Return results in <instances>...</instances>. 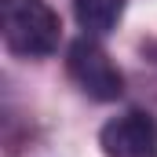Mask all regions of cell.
<instances>
[{
    "instance_id": "1",
    "label": "cell",
    "mask_w": 157,
    "mask_h": 157,
    "mask_svg": "<svg viewBox=\"0 0 157 157\" xmlns=\"http://www.w3.org/2000/svg\"><path fill=\"white\" fill-rule=\"evenodd\" d=\"M0 29L7 51L22 59H48L59 48V15L48 0H4L0 4Z\"/></svg>"
},
{
    "instance_id": "2",
    "label": "cell",
    "mask_w": 157,
    "mask_h": 157,
    "mask_svg": "<svg viewBox=\"0 0 157 157\" xmlns=\"http://www.w3.org/2000/svg\"><path fill=\"white\" fill-rule=\"evenodd\" d=\"M66 66H70V77L77 80V88L95 99V102H113L124 91V77L121 70L110 62V55L95 44V40L80 37L70 44V55H66Z\"/></svg>"
},
{
    "instance_id": "3",
    "label": "cell",
    "mask_w": 157,
    "mask_h": 157,
    "mask_svg": "<svg viewBox=\"0 0 157 157\" xmlns=\"http://www.w3.org/2000/svg\"><path fill=\"white\" fill-rule=\"evenodd\" d=\"M106 157H157V121L143 110H128L99 132Z\"/></svg>"
},
{
    "instance_id": "4",
    "label": "cell",
    "mask_w": 157,
    "mask_h": 157,
    "mask_svg": "<svg viewBox=\"0 0 157 157\" xmlns=\"http://www.w3.org/2000/svg\"><path fill=\"white\" fill-rule=\"evenodd\" d=\"M73 15H77L80 29L102 37V33H110V29L121 22L124 0H73Z\"/></svg>"
}]
</instances>
